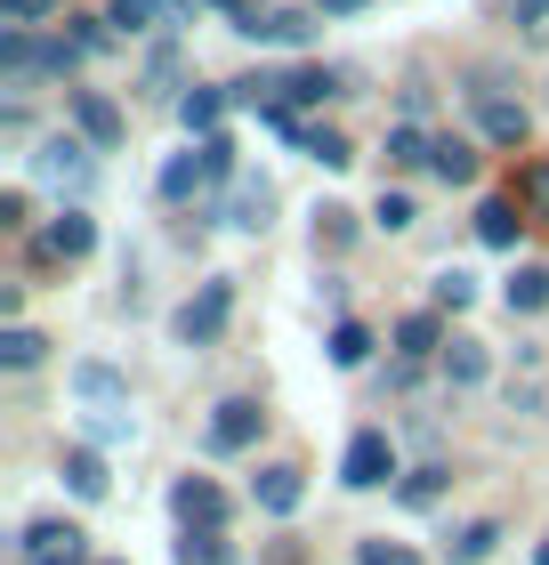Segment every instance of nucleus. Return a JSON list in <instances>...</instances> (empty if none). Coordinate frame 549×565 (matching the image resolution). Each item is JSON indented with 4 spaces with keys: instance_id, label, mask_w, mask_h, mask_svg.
<instances>
[{
    "instance_id": "1",
    "label": "nucleus",
    "mask_w": 549,
    "mask_h": 565,
    "mask_svg": "<svg viewBox=\"0 0 549 565\" xmlns=\"http://www.w3.org/2000/svg\"><path fill=\"white\" fill-rule=\"evenodd\" d=\"M73 57H82L73 41H49V33H33V24H0V73H9V89H24V82H65Z\"/></svg>"
},
{
    "instance_id": "2",
    "label": "nucleus",
    "mask_w": 549,
    "mask_h": 565,
    "mask_svg": "<svg viewBox=\"0 0 549 565\" xmlns=\"http://www.w3.org/2000/svg\"><path fill=\"white\" fill-rule=\"evenodd\" d=\"M397 445H388V428H356L348 452H339V484L348 493H380V484H397Z\"/></svg>"
},
{
    "instance_id": "3",
    "label": "nucleus",
    "mask_w": 549,
    "mask_h": 565,
    "mask_svg": "<svg viewBox=\"0 0 549 565\" xmlns=\"http://www.w3.org/2000/svg\"><path fill=\"white\" fill-rule=\"evenodd\" d=\"M226 316H234V282L211 275V282H202V291L170 316V340H178V348H211L219 331H226Z\"/></svg>"
},
{
    "instance_id": "4",
    "label": "nucleus",
    "mask_w": 549,
    "mask_h": 565,
    "mask_svg": "<svg viewBox=\"0 0 549 565\" xmlns=\"http://www.w3.org/2000/svg\"><path fill=\"white\" fill-rule=\"evenodd\" d=\"M17 565H89V533L65 518H33L17 542Z\"/></svg>"
},
{
    "instance_id": "5",
    "label": "nucleus",
    "mask_w": 549,
    "mask_h": 565,
    "mask_svg": "<svg viewBox=\"0 0 549 565\" xmlns=\"http://www.w3.org/2000/svg\"><path fill=\"white\" fill-rule=\"evenodd\" d=\"M258 428H267L258 396H226L219 413H211V428H202V445H211V452L226 460V452H251V445H258Z\"/></svg>"
},
{
    "instance_id": "6",
    "label": "nucleus",
    "mask_w": 549,
    "mask_h": 565,
    "mask_svg": "<svg viewBox=\"0 0 549 565\" xmlns=\"http://www.w3.org/2000/svg\"><path fill=\"white\" fill-rule=\"evenodd\" d=\"M33 178H41V186H65V194H82L89 178H97V162H89V146H82V138H49V146L33 153Z\"/></svg>"
},
{
    "instance_id": "7",
    "label": "nucleus",
    "mask_w": 549,
    "mask_h": 565,
    "mask_svg": "<svg viewBox=\"0 0 549 565\" xmlns=\"http://www.w3.org/2000/svg\"><path fill=\"white\" fill-rule=\"evenodd\" d=\"M89 250H97V218L89 211H57V218H49V235L33 243V259L41 267H57V259L73 267V259H89Z\"/></svg>"
},
{
    "instance_id": "8",
    "label": "nucleus",
    "mask_w": 549,
    "mask_h": 565,
    "mask_svg": "<svg viewBox=\"0 0 549 565\" xmlns=\"http://www.w3.org/2000/svg\"><path fill=\"white\" fill-rule=\"evenodd\" d=\"M65 114H73V130H82L97 153L122 146V106H114L106 89H65Z\"/></svg>"
},
{
    "instance_id": "9",
    "label": "nucleus",
    "mask_w": 549,
    "mask_h": 565,
    "mask_svg": "<svg viewBox=\"0 0 549 565\" xmlns=\"http://www.w3.org/2000/svg\"><path fill=\"white\" fill-rule=\"evenodd\" d=\"M170 518L178 525H226V493H219L211 477H178L170 484Z\"/></svg>"
},
{
    "instance_id": "10",
    "label": "nucleus",
    "mask_w": 549,
    "mask_h": 565,
    "mask_svg": "<svg viewBox=\"0 0 549 565\" xmlns=\"http://www.w3.org/2000/svg\"><path fill=\"white\" fill-rule=\"evenodd\" d=\"M267 211H275V186L267 178H234V194H226V226H243V235H258V226H267Z\"/></svg>"
},
{
    "instance_id": "11",
    "label": "nucleus",
    "mask_w": 549,
    "mask_h": 565,
    "mask_svg": "<svg viewBox=\"0 0 549 565\" xmlns=\"http://www.w3.org/2000/svg\"><path fill=\"white\" fill-rule=\"evenodd\" d=\"M251 493H258V509H267V518H292V509L307 501V484H299L292 460H275V469H258V477H251Z\"/></svg>"
},
{
    "instance_id": "12",
    "label": "nucleus",
    "mask_w": 549,
    "mask_h": 565,
    "mask_svg": "<svg viewBox=\"0 0 549 565\" xmlns=\"http://www.w3.org/2000/svg\"><path fill=\"white\" fill-rule=\"evenodd\" d=\"M477 97V130L493 146H526V106H509V97H493V89H468Z\"/></svg>"
},
{
    "instance_id": "13",
    "label": "nucleus",
    "mask_w": 549,
    "mask_h": 565,
    "mask_svg": "<svg viewBox=\"0 0 549 565\" xmlns=\"http://www.w3.org/2000/svg\"><path fill=\"white\" fill-rule=\"evenodd\" d=\"M324 97H339V73L331 65H299V73H283V89H275V106H324Z\"/></svg>"
},
{
    "instance_id": "14",
    "label": "nucleus",
    "mask_w": 549,
    "mask_h": 565,
    "mask_svg": "<svg viewBox=\"0 0 549 565\" xmlns=\"http://www.w3.org/2000/svg\"><path fill=\"white\" fill-rule=\"evenodd\" d=\"M178 565H234L226 525H178Z\"/></svg>"
},
{
    "instance_id": "15",
    "label": "nucleus",
    "mask_w": 549,
    "mask_h": 565,
    "mask_svg": "<svg viewBox=\"0 0 549 565\" xmlns=\"http://www.w3.org/2000/svg\"><path fill=\"white\" fill-rule=\"evenodd\" d=\"M477 235H485L493 250H517V235H526V211H517L509 194H493L485 211H477Z\"/></svg>"
},
{
    "instance_id": "16",
    "label": "nucleus",
    "mask_w": 549,
    "mask_h": 565,
    "mask_svg": "<svg viewBox=\"0 0 549 565\" xmlns=\"http://www.w3.org/2000/svg\"><path fill=\"white\" fill-rule=\"evenodd\" d=\"M202 186H211V170H202V146H194V153H170V162H162V202H194Z\"/></svg>"
},
{
    "instance_id": "17",
    "label": "nucleus",
    "mask_w": 549,
    "mask_h": 565,
    "mask_svg": "<svg viewBox=\"0 0 549 565\" xmlns=\"http://www.w3.org/2000/svg\"><path fill=\"white\" fill-rule=\"evenodd\" d=\"M226 97H234V89H187V97H178V121H187L194 138H211L219 121H226Z\"/></svg>"
},
{
    "instance_id": "18",
    "label": "nucleus",
    "mask_w": 549,
    "mask_h": 565,
    "mask_svg": "<svg viewBox=\"0 0 549 565\" xmlns=\"http://www.w3.org/2000/svg\"><path fill=\"white\" fill-rule=\"evenodd\" d=\"M493 550H502V525H493V518H477V525H461L453 542H444V557H453V565H485Z\"/></svg>"
},
{
    "instance_id": "19",
    "label": "nucleus",
    "mask_w": 549,
    "mask_h": 565,
    "mask_svg": "<svg viewBox=\"0 0 549 565\" xmlns=\"http://www.w3.org/2000/svg\"><path fill=\"white\" fill-rule=\"evenodd\" d=\"M65 484H73V501H106V484H114V477H106V460L82 445V452H65Z\"/></svg>"
},
{
    "instance_id": "20",
    "label": "nucleus",
    "mask_w": 549,
    "mask_h": 565,
    "mask_svg": "<svg viewBox=\"0 0 549 565\" xmlns=\"http://www.w3.org/2000/svg\"><path fill=\"white\" fill-rule=\"evenodd\" d=\"M251 41H275V49H299V41H316V24H307L299 9H267L251 24Z\"/></svg>"
},
{
    "instance_id": "21",
    "label": "nucleus",
    "mask_w": 549,
    "mask_h": 565,
    "mask_svg": "<svg viewBox=\"0 0 549 565\" xmlns=\"http://www.w3.org/2000/svg\"><path fill=\"white\" fill-rule=\"evenodd\" d=\"M73 396H89V404H122L129 396V380L114 364H73Z\"/></svg>"
},
{
    "instance_id": "22",
    "label": "nucleus",
    "mask_w": 549,
    "mask_h": 565,
    "mask_svg": "<svg viewBox=\"0 0 549 565\" xmlns=\"http://www.w3.org/2000/svg\"><path fill=\"white\" fill-rule=\"evenodd\" d=\"M41 355H49V340H41V331H24V323H9V331H0V364H9V372H33Z\"/></svg>"
},
{
    "instance_id": "23",
    "label": "nucleus",
    "mask_w": 549,
    "mask_h": 565,
    "mask_svg": "<svg viewBox=\"0 0 549 565\" xmlns=\"http://www.w3.org/2000/svg\"><path fill=\"white\" fill-rule=\"evenodd\" d=\"M429 162H436V178L468 186V178H477V146H468V138H436V153H429Z\"/></svg>"
},
{
    "instance_id": "24",
    "label": "nucleus",
    "mask_w": 549,
    "mask_h": 565,
    "mask_svg": "<svg viewBox=\"0 0 549 565\" xmlns=\"http://www.w3.org/2000/svg\"><path fill=\"white\" fill-rule=\"evenodd\" d=\"M436 340H444V323H436V316H404V323H397V348H404V364L436 355Z\"/></svg>"
},
{
    "instance_id": "25",
    "label": "nucleus",
    "mask_w": 549,
    "mask_h": 565,
    "mask_svg": "<svg viewBox=\"0 0 549 565\" xmlns=\"http://www.w3.org/2000/svg\"><path fill=\"white\" fill-rule=\"evenodd\" d=\"M534 307H549V267H517L509 275V316H534Z\"/></svg>"
},
{
    "instance_id": "26",
    "label": "nucleus",
    "mask_w": 549,
    "mask_h": 565,
    "mask_svg": "<svg viewBox=\"0 0 549 565\" xmlns=\"http://www.w3.org/2000/svg\"><path fill=\"white\" fill-rule=\"evenodd\" d=\"M444 380H453V388H477V380H485V348L453 340V348H444Z\"/></svg>"
},
{
    "instance_id": "27",
    "label": "nucleus",
    "mask_w": 549,
    "mask_h": 565,
    "mask_svg": "<svg viewBox=\"0 0 549 565\" xmlns=\"http://www.w3.org/2000/svg\"><path fill=\"white\" fill-rule=\"evenodd\" d=\"M363 355H372V331H363V323H331V364H339V372H356Z\"/></svg>"
},
{
    "instance_id": "28",
    "label": "nucleus",
    "mask_w": 549,
    "mask_h": 565,
    "mask_svg": "<svg viewBox=\"0 0 549 565\" xmlns=\"http://www.w3.org/2000/svg\"><path fill=\"white\" fill-rule=\"evenodd\" d=\"M436 493H444V469H404L397 477V501L404 509H436Z\"/></svg>"
},
{
    "instance_id": "29",
    "label": "nucleus",
    "mask_w": 549,
    "mask_h": 565,
    "mask_svg": "<svg viewBox=\"0 0 549 565\" xmlns=\"http://www.w3.org/2000/svg\"><path fill=\"white\" fill-rule=\"evenodd\" d=\"M517 202H526V218L549 226V162H526V170H517Z\"/></svg>"
},
{
    "instance_id": "30",
    "label": "nucleus",
    "mask_w": 549,
    "mask_h": 565,
    "mask_svg": "<svg viewBox=\"0 0 549 565\" xmlns=\"http://www.w3.org/2000/svg\"><path fill=\"white\" fill-rule=\"evenodd\" d=\"M429 153H436V138H421V130H412V121H397V130H388V162H397V170L429 162Z\"/></svg>"
},
{
    "instance_id": "31",
    "label": "nucleus",
    "mask_w": 549,
    "mask_h": 565,
    "mask_svg": "<svg viewBox=\"0 0 549 565\" xmlns=\"http://www.w3.org/2000/svg\"><path fill=\"white\" fill-rule=\"evenodd\" d=\"M299 146H307V153H316V162H324V170H348V162H356V153H348V138H339V130H307Z\"/></svg>"
},
{
    "instance_id": "32",
    "label": "nucleus",
    "mask_w": 549,
    "mask_h": 565,
    "mask_svg": "<svg viewBox=\"0 0 549 565\" xmlns=\"http://www.w3.org/2000/svg\"><path fill=\"white\" fill-rule=\"evenodd\" d=\"M106 17L122 24V33H154V17H162V0H114Z\"/></svg>"
},
{
    "instance_id": "33",
    "label": "nucleus",
    "mask_w": 549,
    "mask_h": 565,
    "mask_svg": "<svg viewBox=\"0 0 549 565\" xmlns=\"http://www.w3.org/2000/svg\"><path fill=\"white\" fill-rule=\"evenodd\" d=\"M194 146H202V170H211V186H219V178H234V138H226V130L194 138Z\"/></svg>"
},
{
    "instance_id": "34",
    "label": "nucleus",
    "mask_w": 549,
    "mask_h": 565,
    "mask_svg": "<svg viewBox=\"0 0 549 565\" xmlns=\"http://www.w3.org/2000/svg\"><path fill=\"white\" fill-rule=\"evenodd\" d=\"M106 24H114V17H73V33H65V41L82 49V57H97V49H114V33H106Z\"/></svg>"
},
{
    "instance_id": "35",
    "label": "nucleus",
    "mask_w": 549,
    "mask_h": 565,
    "mask_svg": "<svg viewBox=\"0 0 549 565\" xmlns=\"http://www.w3.org/2000/svg\"><path fill=\"white\" fill-rule=\"evenodd\" d=\"M82 428H89V445H129V420L106 413V404H97V413H82Z\"/></svg>"
},
{
    "instance_id": "36",
    "label": "nucleus",
    "mask_w": 549,
    "mask_h": 565,
    "mask_svg": "<svg viewBox=\"0 0 549 565\" xmlns=\"http://www.w3.org/2000/svg\"><path fill=\"white\" fill-rule=\"evenodd\" d=\"M170 82H178V41H162V49H154V57H146V89L162 97Z\"/></svg>"
},
{
    "instance_id": "37",
    "label": "nucleus",
    "mask_w": 549,
    "mask_h": 565,
    "mask_svg": "<svg viewBox=\"0 0 549 565\" xmlns=\"http://www.w3.org/2000/svg\"><path fill=\"white\" fill-rule=\"evenodd\" d=\"M468 299H477V275L444 267V275H436V307H468Z\"/></svg>"
},
{
    "instance_id": "38",
    "label": "nucleus",
    "mask_w": 549,
    "mask_h": 565,
    "mask_svg": "<svg viewBox=\"0 0 549 565\" xmlns=\"http://www.w3.org/2000/svg\"><path fill=\"white\" fill-rule=\"evenodd\" d=\"M356 565H421L404 542H356Z\"/></svg>"
},
{
    "instance_id": "39",
    "label": "nucleus",
    "mask_w": 549,
    "mask_h": 565,
    "mask_svg": "<svg viewBox=\"0 0 549 565\" xmlns=\"http://www.w3.org/2000/svg\"><path fill=\"white\" fill-rule=\"evenodd\" d=\"M372 218L388 226V235H404V226L421 218V211H412V194H380V211H372Z\"/></svg>"
},
{
    "instance_id": "40",
    "label": "nucleus",
    "mask_w": 549,
    "mask_h": 565,
    "mask_svg": "<svg viewBox=\"0 0 549 565\" xmlns=\"http://www.w3.org/2000/svg\"><path fill=\"white\" fill-rule=\"evenodd\" d=\"M49 9H65V0H0V24H41Z\"/></svg>"
},
{
    "instance_id": "41",
    "label": "nucleus",
    "mask_w": 549,
    "mask_h": 565,
    "mask_svg": "<svg viewBox=\"0 0 549 565\" xmlns=\"http://www.w3.org/2000/svg\"><path fill=\"white\" fill-rule=\"evenodd\" d=\"M356 226H348V211H316V243H348Z\"/></svg>"
},
{
    "instance_id": "42",
    "label": "nucleus",
    "mask_w": 549,
    "mask_h": 565,
    "mask_svg": "<svg viewBox=\"0 0 549 565\" xmlns=\"http://www.w3.org/2000/svg\"><path fill=\"white\" fill-rule=\"evenodd\" d=\"M267 565H307V557H299V542H275V550H267Z\"/></svg>"
},
{
    "instance_id": "43",
    "label": "nucleus",
    "mask_w": 549,
    "mask_h": 565,
    "mask_svg": "<svg viewBox=\"0 0 549 565\" xmlns=\"http://www.w3.org/2000/svg\"><path fill=\"white\" fill-rule=\"evenodd\" d=\"M517 17H526V24H541V17H549V0H517Z\"/></svg>"
},
{
    "instance_id": "44",
    "label": "nucleus",
    "mask_w": 549,
    "mask_h": 565,
    "mask_svg": "<svg viewBox=\"0 0 549 565\" xmlns=\"http://www.w3.org/2000/svg\"><path fill=\"white\" fill-rule=\"evenodd\" d=\"M534 565H549V542H541V557H534Z\"/></svg>"
}]
</instances>
